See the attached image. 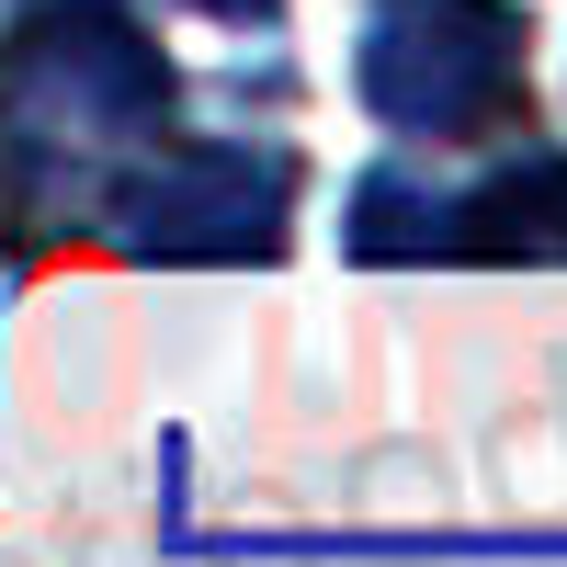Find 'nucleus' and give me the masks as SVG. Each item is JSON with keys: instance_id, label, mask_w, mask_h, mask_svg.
I'll use <instances>...</instances> for the list:
<instances>
[{"instance_id": "1", "label": "nucleus", "mask_w": 567, "mask_h": 567, "mask_svg": "<svg viewBox=\"0 0 567 567\" xmlns=\"http://www.w3.org/2000/svg\"><path fill=\"white\" fill-rule=\"evenodd\" d=\"M171 136V58L125 0H12L0 23V205L23 227H69L91 194Z\"/></svg>"}, {"instance_id": "2", "label": "nucleus", "mask_w": 567, "mask_h": 567, "mask_svg": "<svg viewBox=\"0 0 567 567\" xmlns=\"http://www.w3.org/2000/svg\"><path fill=\"white\" fill-rule=\"evenodd\" d=\"M523 45H534L523 0H363L352 91L409 148H488V136H523L534 114Z\"/></svg>"}, {"instance_id": "3", "label": "nucleus", "mask_w": 567, "mask_h": 567, "mask_svg": "<svg viewBox=\"0 0 567 567\" xmlns=\"http://www.w3.org/2000/svg\"><path fill=\"white\" fill-rule=\"evenodd\" d=\"M284 216H296V159L250 148V136H148L103 194H91L80 239L125 261H272Z\"/></svg>"}, {"instance_id": "4", "label": "nucleus", "mask_w": 567, "mask_h": 567, "mask_svg": "<svg viewBox=\"0 0 567 567\" xmlns=\"http://www.w3.org/2000/svg\"><path fill=\"white\" fill-rule=\"evenodd\" d=\"M352 250L363 261H567V148H534L465 194L374 171L352 194Z\"/></svg>"}, {"instance_id": "5", "label": "nucleus", "mask_w": 567, "mask_h": 567, "mask_svg": "<svg viewBox=\"0 0 567 567\" xmlns=\"http://www.w3.org/2000/svg\"><path fill=\"white\" fill-rule=\"evenodd\" d=\"M194 12H216V23H272L284 0H194Z\"/></svg>"}]
</instances>
